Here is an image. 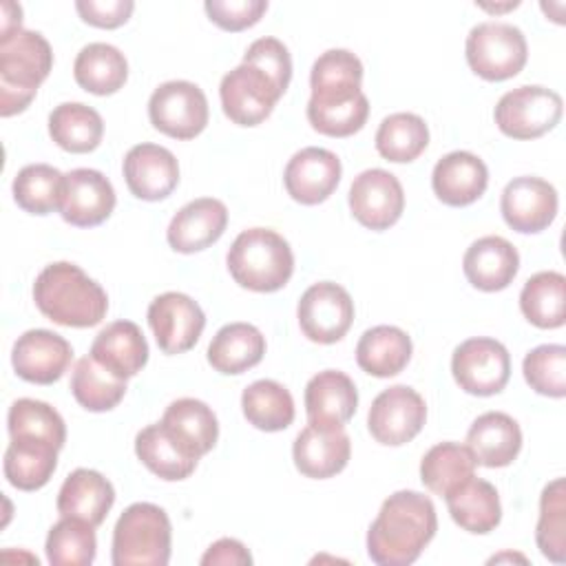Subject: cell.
Listing matches in <instances>:
<instances>
[{"instance_id": "obj_1", "label": "cell", "mask_w": 566, "mask_h": 566, "mask_svg": "<svg viewBox=\"0 0 566 566\" xmlns=\"http://www.w3.org/2000/svg\"><path fill=\"white\" fill-rule=\"evenodd\" d=\"M438 528L433 502L418 491L391 493L367 531V555L378 566H409Z\"/></svg>"}, {"instance_id": "obj_2", "label": "cell", "mask_w": 566, "mask_h": 566, "mask_svg": "<svg viewBox=\"0 0 566 566\" xmlns=\"http://www.w3.org/2000/svg\"><path fill=\"white\" fill-rule=\"evenodd\" d=\"M38 310L64 327H93L108 310V296L80 265L69 261L49 263L33 283Z\"/></svg>"}, {"instance_id": "obj_3", "label": "cell", "mask_w": 566, "mask_h": 566, "mask_svg": "<svg viewBox=\"0 0 566 566\" xmlns=\"http://www.w3.org/2000/svg\"><path fill=\"white\" fill-rule=\"evenodd\" d=\"M226 263L234 283L252 292H276L294 272L290 243L270 228L243 230L232 241Z\"/></svg>"}, {"instance_id": "obj_4", "label": "cell", "mask_w": 566, "mask_h": 566, "mask_svg": "<svg viewBox=\"0 0 566 566\" xmlns=\"http://www.w3.org/2000/svg\"><path fill=\"white\" fill-rule=\"evenodd\" d=\"M172 528L166 511L150 502H135L113 528L111 559L115 566H166Z\"/></svg>"}, {"instance_id": "obj_5", "label": "cell", "mask_w": 566, "mask_h": 566, "mask_svg": "<svg viewBox=\"0 0 566 566\" xmlns=\"http://www.w3.org/2000/svg\"><path fill=\"white\" fill-rule=\"evenodd\" d=\"M464 53L475 75L489 82H502L524 69L528 46L517 27L509 22H480L469 31Z\"/></svg>"}, {"instance_id": "obj_6", "label": "cell", "mask_w": 566, "mask_h": 566, "mask_svg": "<svg viewBox=\"0 0 566 566\" xmlns=\"http://www.w3.org/2000/svg\"><path fill=\"white\" fill-rule=\"evenodd\" d=\"M562 97L553 88L524 84L504 93L495 106V124L511 139H535L562 119Z\"/></svg>"}, {"instance_id": "obj_7", "label": "cell", "mask_w": 566, "mask_h": 566, "mask_svg": "<svg viewBox=\"0 0 566 566\" xmlns=\"http://www.w3.org/2000/svg\"><path fill=\"white\" fill-rule=\"evenodd\" d=\"M148 117L159 133L172 139H192L208 124L206 93L188 80L164 82L148 99Z\"/></svg>"}, {"instance_id": "obj_8", "label": "cell", "mask_w": 566, "mask_h": 566, "mask_svg": "<svg viewBox=\"0 0 566 566\" xmlns=\"http://www.w3.org/2000/svg\"><path fill=\"white\" fill-rule=\"evenodd\" d=\"M451 374L462 391L471 396H493L509 382L511 356L495 338H467L453 349Z\"/></svg>"}, {"instance_id": "obj_9", "label": "cell", "mask_w": 566, "mask_h": 566, "mask_svg": "<svg viewBox=\"0 0 566 566\" xmlns=\"http://www.w3.org/2000/svg\"><path fill=\"white\" fill-rule=\"evenodd\" d=\"M296 318L301 332L321 345H332L340 340L354 321V301L349 292L332 281H321L310 285L298 305Z\"/></svg>"}, {"instance_id": "obj_10", "label": "cell", "mask_w": 566, "mask_h": 566, "mask_svg": "<svg viewBox=\"0 0 566 566\" xmlns=\"http://www.w3.org/2000/svg\"><path fill=\"white\" fill-rule=\"evenodd\" d=\"M281 91L256 66L241 62L221 77L219 97L226 117L239 126H256L274 111Z\"/></svg>"}, {"instance_id": "obj_11", "label": "cell", "mask_w": 566, "mask_h": 566, "mask_svg": "<svg viewBox=\"0 0 566 566\" xmlns=\"http://www.w3.org/2000/svg\"><path fill=\"white\" fill-rule=\"evenodd\" d=\"M424 420V398L407 385H394L380 391L367 413V427L371 438L385 447L407 444L420 433Z\"/></svg>"}, {"instance_id": "obj_12", "label": "cell", "mask_w": 566, "mask_h": 566, "mask_svg": "<svg viewBox=\"0 0 566 566\" xmlns=\"http://www.w3.org/2000/svg\"><path fill=\"white\" fill-rule=\"evenodd\" d=\"M148 325L164 354L192 349L206 327V314L184 292H164L148 305Z\"/></svg>"}, {"instance_id": "obj_13", "label": "cell", "mask_w": 566, "mask_h": 566, "mask_svg": "<svg viewBox=\"0 0 566 566\" xmlns=\"http://www.w3.org/2000/svg\"><path fill=\"white\" fill-rule=\"evenodd\" d=\"M51 66L53 51L42 33L20 29L0 38V86L35 95Z\"/></svg>"}, {"instance_id": "obj_14", "label": "cell", "mask_w": 566, "mask_h": 566, "mask_svg": "<svg viewBox=\"0 0 566 566\" xmlns=\"http://www.w3.org/2000/svg\"><path fill=\"white\" fill-rule=\"evenodd\" d=\"M349 210L369 230L391 228L405 210V192L398 177L382 168L363 170L349 186Z\"/></svg>"}, {"instance_id": "obj_15", "label": "cell", "mask_w": 566, "mask_h": 566, "mask_svg": "<svg viewBox=\"0 0 566 566\" xmlns=\"http://www.w3.org/2000/svg\"><path fill=\"white\" fill-rule=\"evenodd\" d=\"M557 190L553 184L539 177L511 179L500 197V210L509 228L522 234H535L546 230L557 217Z\"/></svg>"}, {"instance_id": "obj_16", "label": "cell", "mask_w": 566, "mask_h": 566, "mask_svg": "<svg viewBox=\"0 0 566 566\" xmlns=\"http://www.w3.org/2000/svg\"><path fill=\"white\" fill-rule=\"evenodd\" d=\"M352 455V440L343 424L307 422L292 444L294 467L314 480L340 473Z\"/></svg>"}, {"instance_id": "obj_17", "label": "cell", "mask_w": 566, "mask_h": 566, "mask_svg": "<svg viewBox=\"0 0 566 566\" xmlns=\"http://www.w3.org/2000/svg\"><path fill=\"white\" fill-rule=\"evenodd\" d=\"M73 360V347L51 329H29L13 343L11 365L15 374L35 385H51L62 378Z\"/></svg>"}, {"instance_id": "obj_18", "label": "cell", "mask_w": 566, "mask_h": 566, "mask_svg": "<svg viewBox=\"0 0 566 566\" xmlns=\"http://www.w3.org/2000/svg\"><path fill=\"white\" fill-rule=\"evenodd\" d=\"M113 184L93 168H75L64 175L60 214L75 228L104 223L115 208Z\"/></svg>"}, {"instance_id": "obj_19", "label": "cell", "mask_w": 566, "mask_h": 566, "mask_svg": "<svg viewBox=\"0 0 566 566\" xmlns=\"http://www.w3.org/2000/svg\"><path fill=\"white\" fill-rule=\"evenodd\" d=\"M340 172V159L332 150L307 146L294 153L287 161L283 184L294 201L303 206H316L336 190Z\"/></svg>"}, {"instance_id": "obj_20", "label": "cell", "mask_w": 566, "mask_h": 566, "mask_svg": "<svg viewBox=\"0 0 566 566\" xmlns=\"http://www.w3.org/2000/svg\"><path fill=\"white\" fill-rule=\"evenodd\" d=\"M363 62L347 49H329L316 57L310 71L312 95L307 106H338L365 95Z\"/></svg>"}, {"instance_id": "obj_21", "label": "cell", "mask_w": 566, "mask_h": 566, "mask_svg": "<svg viewBox=\"0 0 566 566\" xmlns=\"http://www.w3.org/2000/svg\"><path fill=\"white\" fill-rule=\"evenodd\" d=\"M128 190L142 201L166 199L179 184L177 157L159 144H137L124 157Z\"/></svg>"}, {"instance_id": "obj_22", "label": "cell", "mask_w": 566, "mask_h": 566, "mask_svg": "<svg viewBox=\"0 0 566 566\" xmlns=\"http://www.w3.org/2000/svg\"><path fill=\"white\" fill-rule=\"evenodd\" d=\"M228 226V208L214 197H199L188 201L170 219L166 230L168 245L175 252L192 254L201 252L221 239Z\"/></svg>"}, {"instance_id": "obj_23", "label": "cell", "mask_w": 566, "mask_h": 566, "mask_svg": "<svg viewBox=\"0 0 566 566\" xmlns=\"http://www.w3.org/2000/svg\"><path fill=\"white\" fill-rule=\"evenodd\" d=\"M431 186L442 203L462 208L484 195L489 186V170L478 155L469 150H453L433 166Z\"/></svg>"}, {"instance_id": "obj_24", "label": "cell", "mask_w": 566, "mask_h": 566, "mask_svg": "<svg viewBox=\"0 0 566 566\" xmlns=\"http://www.w3.org/2000/svg\"><path fill=\"white\" fill-rule=\"evenodd\" d=\"M462 270L473 287L482 292H500L513 283L520 270V254L504 237H480L467 248Z\"/></svg>"}, {"instance_id": "obj_25", "label": "cell", "mask_w": 566, "mask_h": 566, "mask_svg": "<svg viewBox=\"0 0 566 566\" xmlns=\"http://www.w3.org/2000/svg\"><path fill=\"white\" fill-rule=\"evenodd\" d=\"M467 447L482 467H509L522 449V429L509 413L486 411L469 427Z\"/></svg>"}, {"instance_id": "obj_26", "label": "cell", "mask_w": 566, "mask_h": 566, "mask_svg": "<svg viewBox=\"0 0 566 566\" xmlns=\"http://www.w3.org/2000/svg\"><path fill=\"white\" fill-rule=\"evenodd\" d=\"M115 502L113 484L93 469H75L62 482L57 493V513L62 517H77L99 526Z\"/></svg>"}, {"instance_id": "obj_27", "label": "cell", "mask_w": 566, "mask_h": 566, "mask_svg": "<svg viewBox=\"0 0 566 566\" xmlns=\"http://www.w3.org/2000/svg\"><path fill=\"white\" fill-rule=\"evenodd\" d=\"M91 356L119 378L137 376L148 363V343L133 321L108 323L93 340Z\"/></svg>"}, {"instance_id": "obj_28", "label": "cell", "mask_w": 566, "mask_h": 566, "mask_svg": "<svg viewBox=\"0 0 566 566\" xmlns=\"http://www.w3.org/2000/svg\"><path fill=\"white\" fill-rule=\"evenodd\" d=\"M356 385L338 369L318 371L305 385V411L310 422L345 424L356 413Z\"/></svg>"}, {"instance_id": "obj_29", "label": "cell", "mask_w": 566, "mask_h": 566, "mask_svg": "<svg viewBox=\"0 0 566 566\" xmlns=\"http://www.w3.org/2000/svg\"><path fill=\"white\" fill-rule=\"evenodd\" d=\"M159 422L197 460L212 451L219 438V422L214 411L197 398L172 400Z\"/></svg>"}, {"instance_id": "obj_30", "label": "cell", "mask_w": 566, "mask_h": 566, "mask_svg": "<svg viewBox=\"0 0 566 566\" xmlns=\"http://www.w3.org/2000/svg\"><path fill=\"white\" fill-rule=\"evenodd\" d=\"M265 354V336L250 323L223 325L208 345V363L214 371L237 376L259 365Z\"/></svg>"}, {"instance_id": "obj_31", "label": "cell", "mask_w": 566, "mask_h": 566, "mask_svg": "<svg viewBox=\"0 0 566 566\" xmlns=\"http://www.w3.org/2000/svg\"><path fill=\"white\" fill-rule=\"evenodd\" d=\"M444 500L453 522L467 533L486 535L502 520L497 489L482 478H469L464 484L444 495Z\"/></svg>"}, {"instance_id": "obj_32", "label": "cell", "mask_w": 566, "mask_h": 566, "mask_svg": "<svg viewBox=\"0 0 566 566\" xmlns=\"http://www.w3.org/2000/svg\"><path fill=\"white\" fill-rule=\"evenodd\" d=\"M411 338L396 325H376L367 329L356 345L358 367L376 378L400 374L411 358Z\"/></svg>"}, {"instance_id": "obj_33", "label": "cell", "mask_w": 566, "mask_h": 566, "mask_svg": "<svg viewBox=\"0 0 566 566\" xmlns=\"http://www.w3.org/2000/svg\"><path fill=\"white\" fill-rule=\"evenodd\" d=\"M135 453L150 473L166 482L186 480L199 462L164 429L161 422L148 424L135 436Z\"/></svg>"}, {"instance_id": "obj_34", "label": "cell", "mask_w": 566, "mask_h": 566, "mask_svg": "<svg viewBox=\"0 0 566 566\" xmlns=\"http://www.w3.org/2000/svg\"><path fill=\"white\" fill-rule=\"evenodd\" d=\"M75 82L93 95L117 93L128 77V62L124 53L106 42L86 44L73 62Z\"/></svg>"}, {"instance_id": "obj_35", "label": "cell", "mask_w": 566, "mask_h": 566, "mask_svg": "<svg viewBox=\"0 0 566 566\" xmlns=\"http://www.w3.org/2000/svg\"><path fill=\"white\" fill-rule=\"evenodd\" d=\"M49 135L62 150L82 155L99 146L104 122L95 108L82 102H64L49 115Z\"/></svg>"}, {"instance_id": "obj_36", "label": "cell", "mask_w": 566, "mask_h": 566, "mask_svg": "<svg viewBox=\"0 0 566 566\" xmlns=\"http://www.w3.org/2000/svg\"><path fill=\"white\" fill-rule=\"evenodd\" d=\"M520 310L539 329L562 327L566 321V276L555 270L533 274L520 292Z\"/></svg>"}, {"instance_id": "obj_37", "label": "cell", "mask_w": 566, "mask_h": 566, "mask_svg": "<svg viewBox=\"0 0 566 566\" xmlns=\"http://www.w3.org/2000/svg\"><path fill=\"white\" fill-rule=\"evenodd\" d=\"M57 451L44 442L11 440L2 462L7 482L20 491L42 489L57 467Z\"/></svg>"}, {"instance_id": "obj_38", "label": "cell", "mask_w": 566, "mask_h": 566, "mask_svg": "<svg viewBox=\"0 0 566 566\" xmlns=\"http://www.w3.org/2000/svg\"><path fill=\"white\" fill-rule=\"evenodd\" d=\"M475 458L469 447L440 442L420 460V480L436 495H449L453 489L475 475Z\"/></svg>"}, {"instance_id": "obj_39", "label": "cell", "mask_w": 566, "mask_h": 566, "mask_svg": "<svg viewBox=\"0 0 566 566\" xmlns=\"http://www.w3.org/2000/svg\"><path fill=\"white\" fill-rule=\"evenodd\" d=\"M245 420L261 431H283L294 420V398L276 380L261 378L248 385L241 394Z\"/></svg>"}, {"instance_id": "obj_40", "label": "cell", "mask_w": 566, "mask_h": 566, "mask_svg": "<svg viewBox=\"0 0 566 566\" xmlns=\"http://www.w3.org/2000/svg\"><path fill=\"white\" fill-rule=\"evenodd\" d=\"M9 436L11 440H31L44 442L55 449L64 447L66 440V424L62 416L42 400L20 398L9 407L7 416Z\"/></svg>"}, {"instance_id": "obj_41", "label": "cell", "mask_w": 566, "mask_h": 566, "mask_svg": "<svg viewBox=\"0 0 566 566\" xmlns=\"http://www.w3.org/2000/svg\"><path fill=\"white\" fill-rule=\"evenodd\" d=\"M71 394L88 411H108L122 402L126 380L108 371L93 356H84L73 367Z\"/></svg>"}, {"instance_id": "obj_42", "label": "cell", "mask_w": 566, "mask_h": 566, "mask_svg": "<svg viewBox=\"0 0 566 566\" xmlns=\"http://www.w3.org/2000/svg\"><path fill=\"white\" fill-rule=\"evenodd\" d=\"M429 144V128L416 113H394L376 130V150L382 159L407 164L418 159Z\"/></svg>"}, {"instance_id": "obj_43", "label": "cell", "mask_w": 566, "mask_h": 566, "mask_svg": "<svg viewBox=\"0 0 566 566\" xmlns=\"http://www.w3.org/2000/svg\"><path fill=\"white\" fill-rule=\"evenodd\" d=\"M64 175L49 164H29L13 179L15 203L31 214H49L60 210Z\"/></svg>"}, {"instance_id": "obj_44", "label": "cell", "mask_w": 566, "mask_h": 566, "mask_svg": "<svg viewBox=\"0 0 566 566\" xmlns=\"http://www.w3.org/2000/svg\"><path fill=\"white\" fill-rule=\"evenodd\" d=\"M46 559L53 566H88L95 559V526L77 517H60L46 535Z\"/></svg>"}, {"instance_id": "obj_45", "label": "cell", "mask_w": 566, "mask_h": 566, "mask_svg": "<svg viewBox=\"0 0 566 566\" xmlns=\"http://www.w3.org/2000/svg\"><path fill=\"white\" fill-rule=\"evenodd\" d=\"M535 542L544 557L555 564L566 562V486L564 478L548 482L539 497V520Z\"/></svg>"}, {"instance_id": "obj_46", "label": "cell", "mask_w": 566, "mask_h": 566, "mask_svg": "<svg viewBox=\"0 0 566 566\" xmlns=\"http://www.w3.org/2000/svg\"><path fill=\"white\" fill-rule=\"evenodd\" d=\"M522 371L533 391L548 398L566 396V347L539 345L524 356Z\"/></svg>"}, {"instance_id": "obj_47", "label": "cell", "mask_w": 566, "mask_h": 566, "mask_svg": "<svg viewBox=\"0 0 566 566\" xmlns=\"http://www.w3.org/2000/svg\"><path fill=\"white\" fill-rule=\"evenodd\" d=\"M243 62L261 69L281 93L287 91L290 80H292V57H290L287 46L281 40L270 38V35L254 40L248 46Z\"/></svg>"}, {"instance_id": "obj_48", "label": "cell", "mask_w": 566, "mask_h": 566, "mask_svg": "<svg viewBox=\"0 0 566 566\" xmlns=\"http://www.w3.org/2000/svg\"><path fill=\"white\" fill-rule=\"evenodd\" d=\"M208 18L223 31H243L254 27L268 11L265 0H206Z\"/></svg>"}, {"instance_id": "obj_49", "label": "cell", "mask_w": 566, "mask_h": 566, "mask_svg": "<svg viewBox=\"0 0 566 566\" xmlns=\"http://www.w3.org/2000/svg\"><path fill=\"white\" fill-rule=\"evenodd\" d=\"M75 9L80 18L91 27L117 29L130 18L135 2L133 0H77Z\"/></svg>"}, {"instance_id": "obj_50", "label": "cell", "mask_w": 566, "mask_h": 566, "mask_svg": "<svg viewBox=\"0 0 566 566\" xmlns=\"http://www.w3.org/2000/svg\"><path fill=\"white\" fill-rule=\"evenodd\" d=\"M203 566H243V564H252V555L248 553V548L232 537H221L214 544L208 546V551L201 557Z\"/></svg>"}, {"instance_id": "obj_51", "label": "cell", "mask_w": 566, "mask_h": 566, "mask_svg": "<svg viewBox=\"0 0 566 566\" xmlns=\"http://www.w3.org/2000/svg\"><path fill=\"white\" fill-rule=\"evenodd\" d=\"M22 22V9L20 4H13V2H2V35H11L15 31H20Z\"/></svg>"}]
</instances>
